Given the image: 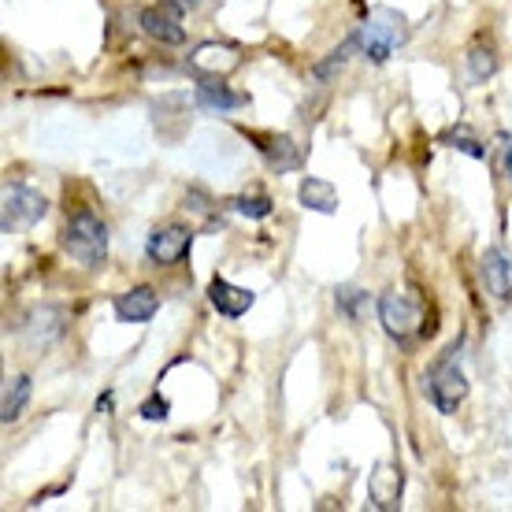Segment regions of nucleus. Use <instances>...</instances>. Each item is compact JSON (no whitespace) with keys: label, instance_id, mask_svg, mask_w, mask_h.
I'll return each mask as SVG.
<instances>
[{"label":"nucleus","instance_id":"f257e3e1","mask_svg":"<svg viewBox=\"0 0 512 512\" xmlns=\"http://www.w3.org/2000/svg\"><path fill=\"white\" fill-rule=\"evenodd\" d=\"M353 41H357V52L364 60L386 64V60L409 41V23L397 12H390V8H375V12H368V19L357 26Z\"/></svg>","mask_w":512,"mask_h":512},{"label":"nucleus","instance_id":"f03ea898","mask_svg":"<svg viewBox=\"0 0 512 512\" xmlns=\"http://www.w3.org/2000/svg\"><path fill=\"white\" fill-rule=\"evenodd\" d=\"M64 249L82 268H101L108 260V227H104V219L97 212H90V208L71 212L64 223Z\"/></svg>","mask_w":512,"mask_h":512},{"label":"nucleus","instance_id":"7ed1b4c3","mask_svg":"<svg viewBox=\"0 0 512 512\" xmlns=\"http://www.w3.org/2000/svg\"><path fill=\"white\" fill-rule=\"evenodd\" d=\"M457 353H461L457 346L446 349V353L427 368V375H423V394H427V401H431L442 416L457 412L464 405V397H468V375L461 372Z\"/></svg>","mask_w":512,"mask_h":512},{"label":"nucleus","instance_id":"20e7f679","mask_svg":"<svg viewBox=\"0 0 512 512\" xmlns=\"http://www.w3.org/2000/svg\"><path fill=\"white\" fill-rule=\"evenodd\" d=\"M423 320H427V312H423V301H416V297L397 294V290L379 297V323L397 346H412L416 338L431 334V327H423Z\"/></svg>","mask_w":512,"mask_h":512},{"label":"nucleus","instance_id":"39448f33","mask_svg":"<svg viewBox=\"0 0 512 512\" xmlns=\"http://www.w3.org/2000/svg\"><path fill=\"white\" fill-rule=\"evenodd\" d=\"M49 201L30 186H4V205H0V231L4 234H23L30 231L38 219H45Z\"/></svg>","mask_w":512,"mask_h":512},{"label":"nucleus","instance_id":"423d86ee","mask_svg":"<svg viewBox=\"0 0 512 512\" xmlns=\"http://www.w3.org/2000/svg\"><path fill=\"white\" fill-rule=\"evenodd\" d=\"M190 245H193V231L186 223H167V227H156L149 234L145 256L153 260L156 268H171V264H179L182 256L190 253Z\"/></svg>","mask_w":512,"mask_h":512},{"label":"nucleus","instance_id":"0eeeda50","mask_svg":"<svg viewBox=\"0 0 512 512\" xmlns=\"http://www.w3.org/2000/svg\"><path fill=\"white\" fill-rule=\"evenodd\" d=\"M182 15L186 12L175 8L171 0H160V4H153V8H141L138 23H141V30H145L153 41H160V45H182V41H186Z\"/></svg>","mask_w":512,"mask_h":512},{"label":"nucleus","instance_id":"6e6552de","mask_svg":"<svg viewBox=\"0 0 512 512\" xmlns=\"http://www.w3.org/2000/svg\"><path fill=\"white\" fill-rule=\"evenodd\" d=\"M186 67L201 78H227L231 71L242 67V52L234 49V45H223V41H205V45H197L190 52Z\"/></svg>","mask_w":512,"mask_h":512},{"label":"nucleus","instance_id":"1a4fd4ad","mask_svg":"<svg viewBox=\"0 0 512 512\" xmlns=\"http://www.w3.org/2000/svg\"><path fill=\"white\" fill-rule=\"evenodd\" d=\"M249 141H256V149L264 156V164L275 171V175H286V171H297L301 167V145H297L290 134H249Z\"/></svg>","mask_w":512,"mask_h":512},{"label":"nucleus","instance_id":"9d476101","mask_svg":"<svg viewBox=\"0 0 512 512\" xmlns=\"http://www.w3.org/2000/svg\"><path fill=\"white\" fill-rule=\"evenodd\" d=\"M479 279H483V286H487V294L494 297V301L509 305V301H512V264H509V256L501 253L498 245H494V249H487V253H483V260H479Z\"/></svg>","mask_w":512,"mask_h":512},{"label":"nucleus","instance_id":"9b49d317","mask_svg":"<svg viewBox=\"0 0 512 512\" xmlns=\"http://www.w3.org/2000/svg\"><path fill=\"white\" fill-rule=\"evenodd\" d=\"M208 301H212V308H216L219 316L242 320L245 312L256 305V294L245 290V286H234V282H227V279H212L208 282Z\"/></svg>","mask_w":512,"mask_h":512},{"label":"nucleus","instance_id":"f8f14e48","mask_svg":"<svg viewBox=\"0 0 512 512\" xmlns=\"http://www.w3.org/2000/svg\"><path fill=\"white\" fill-rule=\"evenodd\" d=\"M193 101L201 104L205 112L227 116V112H234V108H245L249 97H245V93H234L231 86H223V78H201L197 90H193Z\"/></svg>","mask_w":512,"mask_h":512},{"label":"nucleus","instance_id":"ddd939ff","mask_svg":"<svg viewBox=\"0 0 512 512\" xmlns=\"http://www.w3.org/2000/svg\"><path fill=\"white\" fill-rule=\"evenodd\" d=\"M156 312H160V294H156L153 286H134V290L116 297L119 323H149Z\"/></svg>","mask_w":512,"mask_h":512},{"label":"nucleus","instance_id":"4468645a","mask_svg":"<svg viewBox=\"0 0 512 512\" xmlns=\"http://www.w3.org/2000/svg\"><path fill=\"white\" fill-rule=\"evenodd\" d=\"M401 487H405V475L394 464H379L368 479V498L375 509H397L401 505Z\"/></svg>","mask_w":512,"mask_h":512},{"label":"nucleus","instance_id":"2eb2a0df","mask_svg":"<svg viewBox=\"0 0 512 512\" xmlns=\"http://www.w3.org/2000/svg\"><path fill=\"white\" fill-rule=\"evenodd\" d=\"M297 197H301V205H305L308 212H320V216H334V212H338V190H334L327 179H312V175H308V179L301 182Z\"/></svg>","mask_w":512,"mask_h":512},{"label":"nucleus","instance_id":"dca6fc26","mask_svg":"<svg viewBox=\"0 0 512 512\" xmlns=\"http://www.w3.org/2000/svg\"><path fill=\"white\" fill-rule=\"evenodd\" d=\"M30 394H34L30 375H15L12 383H8V390H4V401H0V420H4V423L19 420V416H23V409H26V401H30Z\"/></svg>","mask_w":512,"mask_h":512},{"label":"nucleus","instance_id":"f3484780","mask_svg":"<svg viewBox=\"0 0 512 512\" xmlns=\"http://www.w3.org/2000/svg\"><path fill=\"white\" fill-rule=\"evenodd\" d=\"M490 167H494V175L505 182H512V134L509 130H498L494 134V141H490Z\"/></svg>","mask_w":512,"mask_h":512},{"label":"nucleus","instance_id":"a211bd4d","mask_svg":"<svg viewBox=\"0 0 512 512\" xmlns=\"http://www.w3.org/2000/svg\"><path fill=\"white\" fill-rule=\"evenodd\" d=\"M464 64H468V78H472V82H487V78L498 71V56H494L490 45H472L468 56H464Z\"/></svg>","mask_w":512,"mask_h":512},{"label":"nucleus","instance_id":"6ab92c4d","mask_svg":"<svg viewBox=\"0 0 512 512\" xmlns=\"http://www.w3.org/2000/svg\"><path fill=\"white\" fill-rule=\"evenodd\" d=\"M231 212L238 216H249V219H268L275 212L268 193H242V197H234L231 201Z\"/></svg>","mask_w":512,"mask_h":512},{"label":"nucleus","instance_id":"aec40b11","mask_svg":"<svg viewBox=\"0 0 512 512\" xmlns=\"http://www.w3.org/2000/svg\"><path fill=\"white\" fill-rule=\"evenodd\" d=\"M442 145H449V149H457V153H464V156H472V160H487V149L468 134V127L446 130V134H442Z\"/></svg>","mask_w":512,"mask_h":512},{"label":"nucleus","instance_id":"412c9836","mask_svg":"<svg viewBox=\"0 0 512 512\" xmlns=\"http://www.w3.org/2000/svg\"><path fill=\"white\" fill-rule=\"evenodd\" d=\"M353 52H357V41L346 38L342 45H338V49L331 52V56H327V60H323V64H316V78H331V75H338V71H342V67L349 64V56H353Z\"/></svg>","mask_w":512,"mask_h":512},{"label":"nucleus","instance_id":"4be33fe9","mask_svg":"<svg viewBox=\"0 0 512 512\" xmlns=\"http://www.w3.org/2000/svg\"><path fill=\"white\" fill-rule=\"evenodd\" d=\"M334 301H338V308H342L346 320H360V312H364V305H368V294H364V290H353V286H342Z\"/></svg>","mask_w":512,"mask_h":512},{"label":"nucleus","instance_id":"5701e85b","mask_svg":"<svg viewBox=\"0 0 512 512\" xmlns=\"http://www.w3.org/2000/svg\"><path fill=\"white\" fill-rule=\"evenodd\" d=\"M138 412L145 416V420H167V416H171V401H167L164 394H153Z\"/></svg>","mask_w":512,"mask_h":512},{"label":"nucleus","instance_id":"b1692460","mask_svg":"<svg viewBox=\"0 0 512 512\" xmlns=\"http://www.w3.org/2000/svg\"><path fill=\"white\" fill-rule=\"evenodd\" d=\"M171 4H175V8H182V12H193V8H201L205 0H171Z\"/></svg>","mask_w":512,"mask_h":512}]
</instances>
